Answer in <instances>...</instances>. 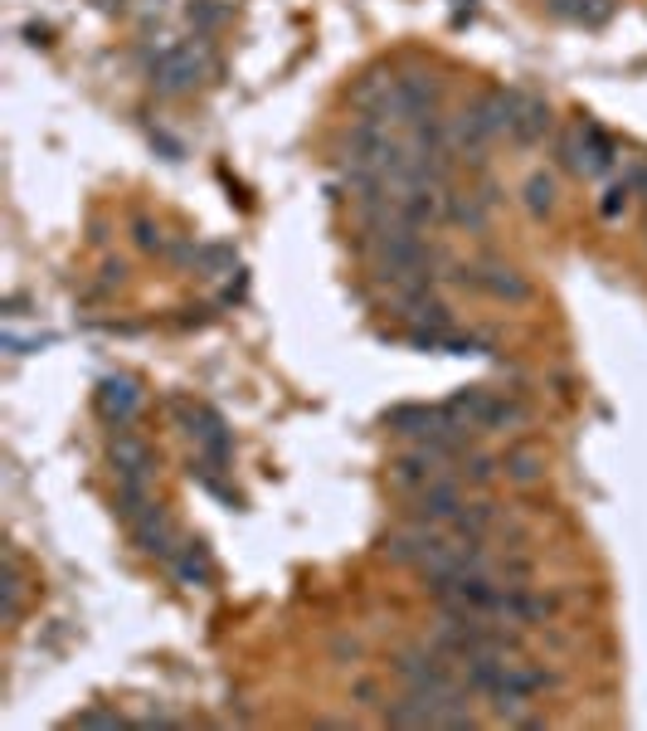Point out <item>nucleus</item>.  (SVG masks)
Segmentation results:
<instances>
[{
  "label": "nucleus",
  "mask_w": 647,
  "mask_h": 731,
  "mask_svg": "<svg viewBox=\"0 0 647 731\" xmlns=\"http://www.w3.org/2000/svg\"><path fill=\"white\" fill-rule=\"evenodd\" d=\"M132 234H136V244H142V250H166L161 224H152V220H132Z\"/></svg>",
  "instance_id": "obj_23"
},
{
  "label": "nucleus",
  "mask_w": 647,
  "mask_h": 731,
  "mask_svg": "<svg viewBox=\"0 0 647 731\" xmlns=\"http://www.w3.org/2000/svg\"><path fill=\"white\" fill-rule=\"evenodd\" d=\"M170 414H176V420L186 424V434L196 439V454L204 458V464H214V468L234 464V434H230V424H224L220 410L196 405V400H170Z\"/></svg>",
  "instance_id": "obj_1"
},
{
  "label": "nucleus",
  "mask_w": 647,
  "mask_h": 731,
  "mask_svg": "<svg viewBox=\"0 0 647 731\" xmlns=\"http://www.w3.org/2000/svg\"><path fill=\"white\" fill-rule=\"evenodd\" d=\"M146 508H156V502H152V488H146L142 478H118V517H122V522L132 527Z\"/></svg>",
  "instance_id": "obj_15"
},
{
  "label": "nucleus",
  "mask_w": 647,
  "mask_h": 731,
  "mask_svg": "<svg viewBox=\"0 0 647 731\" xmlns=\"http://www.w3.org/2000/svg\"><path fill=\"white\" fill-rule=\"evenodd\" d=\"M487 215H492V206H487L477 190H448L443 196V220H453V224H468V230H487Z\"/></svg>",
  "instance_id": "obj_12"
},
{
  "label": "nucleus",
  "mask_w": 647,
  "mask_h": 731,
  "mask_svg": "<svg viewBox=\"0 0 647 731\" xmlns=\"http://www.w3.org/2000/svg\"><path fill=\"white\" fill-rule=\"evenodd\" d=\"M20 561H15V551H5V571H0V614H5V624L20 614Z\"/></svg>",
  "instance_id": "obj_16"
},
{
  "label": "nucleus",
  "mask_w": 647,
  "mask_h": 731,
  "mask_svg": "<svg viewBox=\"0 0 647 731\" xmlns=\"http://www.w3.org/2000/svg\"><path fill=\"white\" fill-rule=\"evenodd\" d=\"M210 74V49L204 44H166L152 59V88L166 98L196 93V84Z\"/></svg>",
  "instance_id": "obj_2"
},
{
  "label": "nucleus",
  "mask_w": 647,
  "mask_h": 731,
  "mask_svg": "<svg viewBox=\"0 0 647 731\" xmlns=\"http://www.w3.org/2000/svg\"><path fill=\"white\" fill-rule=\"evenodd\" d=\"M555 196H560V186H555V176H550V171H531V176H526V186H521V200H526V210H531L536 220L555 210Z\"/></svg>",
  "instance_id": "obj_14"
},
{
  "label": "nucleus",
  "mask_w": 647,
  "mask_h": 731,
  "mask_svg": "<svg viewBox=\"0 0 647 731\" xmlns=\"http://www.w3.org/2000/svg\"><path fill=\"white\" fill-rule=\"evenodd\" d=\"M196 268L200 278H220V274H230L234 268V244H200L196 250Z\"/></svg>",
  "instance_id": "obj_17"
},
{
  "label": "nucleus",
  "mask_w": 647,
  "mask_h": 731,
  "mask_svg": "<svg viewBox=\"0 0 647 731\" xmlns=\"http://www.w3.org/2000/svg\"><path fill=\"white\" fill-rule=\"evenodd\" d=\"M170 571H176L180 585H196V590H204L214 580V561L204 551V542H180L176 556H170Z\"/></svg>",
  "instance_id": "obj_11"
},
{
  "label": "nucleus",
  "mask_w": 647,
  "mask_h": 731,
  "mask_svg": "<svg viewBox=\"0 0 647 731\" xmlns=\"http://www.w3.org/2000/svg\"><path fill=\"white\" fill-rule=\"evenodd\" d=\"M575 142H579V166H575V171L589 176V181H599V176H609L613 166H618V142H613L599 122L579 118L575 122Z\"/></svg>",
  "instance_id": "obj_6"
},
{
  "label": "nucleus",
  "mask_w": 647,
  "mask_h": 731,
  "mask_svg": "<svg viewBox=\"0 0 647 731\" xmlns=\"http://www.w3.org/2000/svg\"><path fill=\"white\" fill-rule=\"evenodd\" d=\"M545 10H550L555 20H579V10H584V0H545Z\"/></svg>",
  "instance_id": "obj_26"
},
{
  "label": "nucleus",
  "mask_w": 647,
  "mask_h": 731,
  "mask_svg": "<svg viewBox=\"0 0 647 731\" xmlns=\"http://www.w3.org/2000/svg\"><path fill=\"white\" fill-rule=\"evenodd\" d=\"M497 468H502V458H487V454H472L468 458V454H462V474H468L472 483H487Z\"/></svg>",
  "instance_id": "obj_21"
},
{
  "label": "nucleus",
  "mask_w": 647,
  "mask_h": 731,
  "mask_svg": "<svg viewBox=\"0 0 647 731\" xmlns=\"http://www.w3.org/2000/svg\"><path fill=\"white\" fill-rule=\"evenodd\" d=\"M633 196H638V190H633V181H628V176H618V181L604 190V200H599V215H604V220H618L623 210H628Z\"/></svg>",
  "instance_id": "obj_20"
},
{
  "label": "nucleus",
  "mask_w": 647,
  "mask_h": 731,
  "mask_svg": "<svg viewBox=\"0 0 647 731\" xmlns=\"http://www.w3.org/2000/svg\"><path fill=\"white\" fill-rule=\"evenodd\" d=\"M516 424H526V405L511 400V396H497L492 410H487V424H482V430H516Z\"/></svg>",
  "instance_id": "obj_18"
},
{
  "label": "nucleus",
  "mask_w": 647,
  "mask_h": 731,
  "mask_svg": "<svg viewBox=\"0 0 647 731\" xmlns=\"http://www.w3.org/2000/svg\"><path fill=\"white\" fill-rule=\"evenodd\" d=\"M220 20H224V5H214V0H196V5H190V25L214 30Z\"/></svg>",
  "instance_id": "obj_22"
},
{
  "label": "nucleus",
  "mask_w": 647,
  "mask_h": 731,
  "mask_svg": "<svg viewBox=\"0 0 647 731\" xmlns=\"http://www.w3.org/2000/svg\"><path fill=\"white\" fill-rule=\"evenodd\" d=\"M458 284L487 292V298H497V302H526V298H531V284H526V278H521L511 264H502V258L462 264V268H458Z\"/></svg>",
  "instance_id": "obj_4"
},
{
  "label": "nucleus",
  "mask_w": 647,
  "mask_h": 731,
  "mask_svg": "<svg viewBox=\"0 0 647 731\" xmlns=\"http://www.w3.org/2000/svg\"><path fill=\"white\" fill-rule=\"evenodd\" d=\"M74 727H122V717L112 707H88V712L74 717Z\"/></svg>",
  "instance_id": "obj_24"
},
{
  "label": "nucleus",
  "mask_w": 647,
  "mask_h": 731,
  "mask_svg": "<svg viewBox=\"0 0 647 731\" xmlns=\"http://www.w3.org/2000/svg\"><path fill=\"white\" fill-rule=\"evenodd\" d=\"M497 517H502V512H497V502H462V512L453 517V532L477 536V542H482V536L497 527Z\"/></svg>",
  "instance_id": "obj_13"
},
{
  "label": "nucleus",
  "mask_w": 647,
  "mask_h": 731,
  "mask_svg": "<svg viewBox=\"0 0 647 731\" xmlns=\"http://www.w3.org/2000/svg\"><path fill=\"white\" fill-rule=\"evenodd\" d=\"M98 414L108 424H132L136 420V410H142V390H136V380L132 376H102L98 380Z\"/></svg>",
  "instance_id": "obj_7"
},
{
  "label": "nucleus",
  "mask_w": 647,
  "mask_h": 731,
  "mask_svg": "<svg viewBox=\"0 0 647 731\" xmlns=\"http://www.w3.org/2000/svg\"><path fill=\"white\" fill-rule=\"evenodd\" d=\"M550 132V103L531 88H516V122H511V142L516 146H536Z\"/></svg>",
  "instance_id": "obj_9"
},
{
  "label": "nucleus",
  "mask_w": 647,
  "mask_h": 731,
  "mask_svg": "<svg viewBox=\"0 0 647 731\" xmlns=\"http://www.w3.org/2000/svg\"><path fill=\"white\" fill-rule=\"evenodd\" d=\"M462 488H458V478H434V483H424V488H414L409 492V522H428V527H443V522H453V517L462 512Z\"/></svg>",
  "instance_id": "obj_5"
},
{
  "label": "nucleus",
  "mask_w": 647,
  "mask_h": 731,
  "mask_svg": "<svg viewBox=\"0 0 647 731\" xmlns=\"http://www.w3.org/2000/svg\"><path fill=\"white\" fill-rule=\"evenodd\" d=\"M108 458H112V474H118V478H142V483H152L156 454H152V444H142V439H132V434H112Z\"/></svg>",
  "instance_id": "obj_10"
},
{
  "label": "nucleus",
  "mask_w": 647,
  "mask_h": 731,
  "mask_svg": "<svg viewBox=\"0 0 647 731\" xmlns=\"http://www.w3.org/2000/svg\"><path fill=\"white\" fill-rule=\"evenodd\" d=\"M448 546H453V536L438 532V527H428V522H409L394 536H384V556L400 561V566H414V571H424L428 561H438Z\"/></svg>",
  "instance_id": "obj_3"
},
{
  "label": "nucleus",
  "mask_w": 647,
  "mask_h": 731,
  "mask_svg": "<svg viewBox=\"0 0 647 731\" xmlns=\"http://www.w3.org/2000/svg\"><path fill=\"white\" fill-rule=\"evenodd\" d=\"M132 536H136V546H142L146 556H156V561H170V556H176V546H180L176 527H170V517L161 508H146L142 517H136Z\"/></svg>",
  "instance_id": "obj_8"
},
{
  "label": "nucleus",
  "mask_w": 647,
  "mask_h": 731,
  "mask_svg": "<svg viewBox=\"0 0 647 731\" xmlns=\"http://www.w3.org/2000/svg\"><path fill=\"white\" fill-rule=\"evenodd\" d=\"M502 474H506L511 483H536V478H540V458L531 454V448H516V454L502 458Z\"/></svg>",
  "instance_id": "obj_19"
},
{
  "label": "nucleus",
  "mask_w": 647,
  "mask_h": 731,
  "mask_svg": "<svg viewBox=\"0 0 647 731\" xmlns=\"http://www.w3.org/2000/svg\"><path fill=\"white\" fill-rule=\"evenodd\" d=\"M633 181V190L643 196V206H647V156H638V162H628V171H623Z\"/></svg>",
  "instance_id": "obj_25"
}]
</instances>
